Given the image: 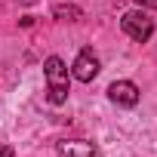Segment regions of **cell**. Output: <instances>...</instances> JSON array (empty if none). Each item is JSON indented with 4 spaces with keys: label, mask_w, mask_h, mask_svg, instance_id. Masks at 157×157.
I'll return each mask as SVG.
<instances>
[{
    "label": "cell",
    "mask_w": 157,
    "mask_h": 157,
    "mask_svg": "<svg viewBox=\"0 0 157 157\" xmlns=\"http://www.w3.org/2000/svg\"><path fill=\"white\" fill-rule=\"evenodd\" d=\"M43 80H46V99L49 105H65L71 93V71L59 56H49L43 62Z\"/></svg>",
    "instance_id": "6da1fadb"
},
{
    "label": "cell",
    "mask_w": 157,
    "mask_h": 157,
    "mask_svg": "<svg viewBox=\"0 0 157 157\" xmlns=\"http://www.w3.org/2000/svg\"><path fill=\"white\" fill-rule=\"evenodd\" d=\"M120 28L126 37H132L136 43H148L151 34H154V19L145 13V10H129L120 16Z\"/></svg>",
    "instance_id": "7a4b0ae2"
},
{
    "label": "cell",
    "mask_w": 157,
    "mask_h": 157,
    "mask_svg": "<svg viewBox=\"0 0 157 157\" xmlns=\"http://www.w3.org/2000/svg\"><path fill=\"white\" fill-rule=\"evenodd\" d=\"M99 71H102V62H99V56H96L90 46L77 52V59H74V65H71V77H74V80H80V83H93L96 77H99Z\"/></svg>",
    "instance_id": "3957f363"
},
{
    "label": "cell",
    "mask_w": 157,
    "mask_h": 157,
    "mask_svg": "<svg viewBox=\"0 0 157 157\" xmlns=\"http://www.w3.org/2000/svg\"><path fill=\"white\" fill-rule=\"evenodd\" d=\"M108 99H111L114 105L136 108V105H139V99H142V93H139V86H136L132 80H114V83L108 86Z\"/></svg>",
    "instance_id": "277c9868"
},
{
    "label": "cell",
    "mask_w": 157,
    "mask_h": 157,
    "mask_svg": "<svg viewBox=\"0 0 157 157\" xmlns=\"http://www.w3.org/2000/svg\"><path fill=\"white\" fill-rule=\"evenodd\" d=\"M56 151H59V157H102V151L86 139H65L56 145Z\"/></svg>",
    "instance_id": "5b68a950"
},
{
    "label": "cell",
    "mask_w": 157,
    "mask_h": 157,
    "mask_svg": "<svg viewBox=\"0 0 157 157\" xmlns=\"http://www.w3.org/2000/svg\"><path fill=\"white\" fill-rule=\"evenodd\" d=\"M52 16H56L59 22H77V19H83V10H80V6H65V3H62V6L52 10Z\"/></svg>",
    "instance_id": "8992f818"
},
{
    "label": "cell",
    "mask_w": 157,
    "mask_h": 157,
    "mask_svg": "<svg viewBox=\"0 0 157 157\" xmlns=\"http://www.w3.org/2000/svg\"><path fill=\"white\" fill-rule=\"evenodd\" d=\"M132 3H139V6H151V10H157V0H132Z\"/></svg>",
    "instance_id": "52a82bcc"
},
{
    "label": "cell",
    "mask_w": 157,
    "mask_h": 157,
    "mask_svg": "<svg viewBox=\"0 0 157 157\" xmlns=\"http://www.w3.org/2000/svg\"><path fill=\"white\" fill-rule=\"evenodd\" d=\"M0 157H13V148L10 145H0Z\"/></svg>",
    "instance_id": "ba28073f"
}]
</instances>
